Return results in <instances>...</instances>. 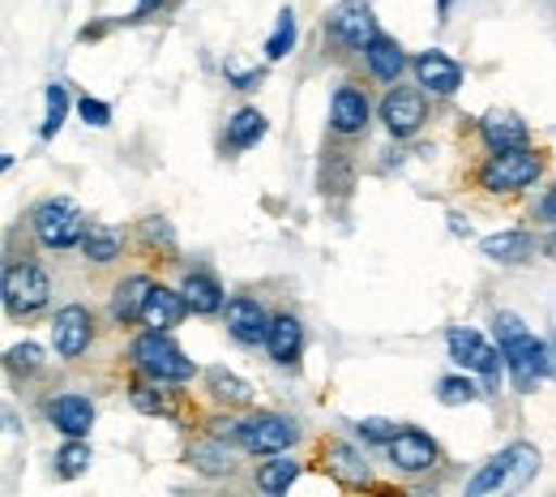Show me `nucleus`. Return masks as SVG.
<instances>
[{"instance_id":"1","label":"nucleus","mask_w":556,"mask_h":497,"mask_svg":"<svg viewBox=\"0 0 556 497\" xmlns=\"http://www.w3.org/2000/svg\"><path fill=\"white\" fill-rule=\"evenodd\" d=\"M492 335H496V344H501V356H505V373H509V382L527 395V390H535V382H544V377H553V364H548V339H540V335H531L527 326H522V318L518 313H496L492 318Z\"/></svg>"},{"instance_id":"2","label":"nucleus","mask_w":556,"mask_h":497,"mask_svg":"<svg viewBox=\"0 0 556 497\" xmlns=\"http://www.w3.org/2000/svg\"><path fill=\"white\" fill-rule=\"evenodd\" d=\"M129 364H134V373L167 382V386H185L198 377V364L172 339V331H150V326L129 344Z\"/></svg>"},{"instance_id":"3","label":"nucleus","mask_w":556,"mask_h":497,"mask_svg":"<svg viewBox=\"0 0 556 497\" xmlns=\"http://www.w3.org/2000/svg\"><path fill=\"white\" fill-rule=\"evenodd\" d=\"M535 472H540V450H535L531 442H509L501 455H492L484 468L467 481V497H488V494L522 489Z\"/></svg>"},{"instance_id":"4","label":"nucleus","mask_w":556,"mask_h":497,"mask_svg":"<svg viewBox=\"0 0 556 497\" xmlns=\"http://www.w3.org/2000/svg\"><path fill=\"white\" fill-rule=\"evenodd\" d=\"M26 227H30V236L39 240V249L70 253V249L81 245V236H86L90 219H86L81 207L70 202V198H43L35 211L26 214Z\"/></svg>"},{"instance_id":"5","label":"nucleus","mask_w":556,"mask_h":497,"mask_svg":"<svg viewBox=\"0 0 556 497\" xmlns=\"http://www.w3.org/2000/svg\"><path fill=\"white\" fill-rule=\"evenodd\" d=\"M540 176H544V154L531 150V146H514V150H492L488 154L480 172H476V185L484 194H522Z\"/></svg>"},{"instance_id":"6","label":"nucleus","mask_w":556,"mask_h":497,"mask_svg":"<svg viewBox=\"0 0 556 497\" xmlns=\"http://www.w3.org/2000/svg\"><path fill=\"white\" fill-rule=\"evenodd\" d=\"M0 300L9 318H35L52 300V279L39 262H9L0 279Z\"/></svg>"},{"instance_id":"7","label":"nucleus","mask_w":556,"mask_h":497,"mask_svg":"<svg viewBox=\"0 0 556 497\" xmlns=\"http://www.w3.org/2000/svg\"><path fill=\"white\" fill-rule=\"evenodd\" d=\"M381 35L377 13L368 0H339L326 9V39L343 52H364L372 39Z\"/></svg>"},{"instance_id":"8","label":"nucleus","mask_w":556,"mask_h":497,"mask_svg":"<svg viewBox=\"0 0 556 497\" xmlns=\"http://www.w3.org/2000/svg\"><path fill=\"white\" fill-rule=\"evenodd\" d=\"M295 437H300V425L291 417H282V412H253V417H244L236 425V446L244 455H262V459L282 455L287 446H295Z\"/></svg>"},{"instance_id":"9","label":"nucleus","mask_w":556,"mask_h":497,"mask_svg":"<svg viewBox=\"0 0 556 497\" xmlns=\"http://www.w3.org/2000/svg\"><path fill=\"white\" fill-rule=\"evenodd\" d=\"M445 348H450V360L476 377H484L488 386H496L501 369H505V356H501V344H488L480 331L471 326H450L445 331Z\"/></svg>"},{"instance_id":"10","label":"nucleus","mask_w":556,"mask_h":497,"mask_svg":"<svg viewBox=\"0 0 556 497\" xmlns=\"http://www.w3.org/2000/svg\"><path fill=\"white\" fill-rule=\"evenodd\" d=\"M377 121H381L386 134L399 138V142L416 138L419 129H424V121H428V99H424V90L390 86V90L381 95V103H377Z\"/></svg>"},{"instance_id":"11","label":"nucleus","mask_w":556,"mask_h":497,"mask_svg":"<svg viewBox=\"0 0 556 497\" xmlns=\"http://www.w3.org/2000/svg\"><path fill=\"white\" fill-rule=\"evenodd\" d=\"M386 455H390V468L399 476H424V472H432L441 463V446L424 428H412V425H403L394 433V442L386 446Z\"/></svg>"},{"instance_id":"12","label":"nucleus","mask_w":556,"mask_h":497,"mask_svg":"<svg viewBox=\"0 0 556 497\" xmlns=\"http://www.w3.org/2000/svg\"><path fill=\"white\" fill-rule=\"evenodd\" d=\"M94 344V313L86 305H65L56 309L52 318V348L61 360H77V356L90 352Z\"/></svg>"},{"instance_id":"13","label":"nucleus","mask_w":556,"mask_h":497,"mask_svg":"<svg viewBox=\"0 0 556 497\" xmlns=\"http://www.w3.org/2000/svg\"><path fill=\"white\" fill-rule=\"evenodd\" d=\"M270 318H275V313H266V305H262L257 296H231V300L223 305V326H227V335H231L236 344H244V348L266 344Z\"/></svg>"},{"instance_id":"14","label":"nucleus","mask_w":556,"mask_h":497,"mask_svg":"<svg viewBox=\"0 0 556 497\" xmlns=\"http://www.w3.org/2000/svg\"><path fill=\"white\" fill-rule=\"evenodd\" d=\"M368 121H372V99H368V90H359L355 82H343V86L334 90V99H330V129H334L339 138H359V134L368 129Z\"/></svg>"},{"instance_id":"15","label":"nucleus","mask_w":556,"mask_h":497,"mask_svg":"<svg viewBox=\"0 0 556 497\" xmlns=\"http://www.w3.org/2000/svg\"><path fill=\"white\" fill-rule=\"evenodd\" d=\"M412 70H416V86L424 95H432V99H450L463 86V65L454 57L437 52V48L432 52H419L416 61H412Z\"/></svg>"},{"instance_id":"16","label":"nucleus","mask_w":556,"mask_h":497,"mask_svg":"<svg viewBox=\"0 0 556 497\" xmlns=\"http://www.w3.org/2000/svg\"><path fill=\"white\" fill-rule=\"evenodd\" d=\"M150 291H154V279H150V275H125L121 284L112 287V300H108V318H112L116 326H134V322H141Z\"/></svg>"},{"instance_id":"17","label":"nucleus","mask_w":556,"mask_h":497,"mask_svg":"<svg viewBox=\"0 0 556 497\" xmlns=\"http://www.w3.org/2000/svg\"><path fill=\"white\" fill-rule=\"evenodd\" d=\"M180 291H185V300H189V309H193L198 318L223 313V305H227V291L218 284V275L206 271V266H189V271L180 275Z\"/></svg>"},{"instance_id":"18","label":"nucleus","mask_w":556,"mask_h":497,"mask_svg":"<svg viewBox=\"0 0 556 497\" xmlns=\"http://www.w3.org/2000/svg\"><path fill=\"white\" fill-rule=\"evenodd\" d=\"M48 421L65 437H86L94 428V403L86 395H77V390H65V395L48 399Z\"/></svg>"},{"instance_id":"19","label":"nucleus","mask_w":556,"mask_h":497,"mask_svg":"<svg viewBox=\"0 0 556 497\" xmlns=\"http://www.w3.org/2000/svg\"><path fill=\"white\" fill-rule=\"evenodd\" d=\"M480 138H484L488 150H514V146H527L531 142V129L518 112L509 108H492L480 116Z\"/></svg>"},{"instance_id":"20","label":"nucleus","mask_w":556,"mask_h":497,"mask_svg":"<svg viewBox=\"0 0 556 497\" xmlns=\"http://www.w3.org/2000/svg\"><path fill=\"white\" fill-rule=\"evenodd\" d=\"M185 313H193V309H189V300H185L180 287L154 284L150 300H146V313H141V326H150V331H172V326L185 322Z\"/></svg>"},{"instance_id":"21","label":"nucleus","mask_w":556,"mask_h":497,"mask_svg":"<svg viewBox=\"0 0 556 497\" xmlns=\"http://www.w3.org/2000/svg\"><path fill=\"white\" fill-rule=\"evenodd\" d=\"M300 348H304V326L295 313H275L270 318V331H266V356L275 360L278 369H291L300 360Z\"/></svg>"},{"instance_id":"22","label":"nucleus","mask_w":556,"mask_h":497,"mask_svg":"<svg viewBox=\"0 0 556 497\" xmlns=\"http://www.w3.org/2000/svg\"><path fill=\"white\" fill-rule=\"evenodd\" d=\"M484 258L492 262H501V266H522V262H531L535 258V249H540V240L527 232V227H509V232H496V236H484Z\"/></svg>"},{"instance_id":"23","label":"nucleus","mask_w":556,"mask_h":497,"mask_svg":"<svg viewBox=\"0 0 556 497\" xmlns=\"http://www.w3.org/2000/svg\"><path fill=\"white\" fill-rule=\"evenodd\" d=\"M266 134H270V121H266V112H262V108H249V103H244V108H236V112L227 116V129H223V146L240 154V150H253V146L262 142Z\"/></svg>"},{"instance_id":"24","label":"nucleus","mask_w":556,"mask_h":497,"mask_svg":"<svg viewBox=\"0 0 556 497\" xmlns=\"http://www.w3.org/2000/svg\"><path fill=\"white\" fill-rule=\"evenodd\" d=\"M364 65H368V73H372L377 82L394 86V82L407 73V52H403V44H399V39L377 35V39L364 48Z\"/></svg>"},{"instance_id":"25","label":"nucleus","mask_w":556,"mask_h":497,"mask_svg":"<svg viewBox=\"0 0 556 497\" xmlns=\"http://www.w3.org/2000/svg\"><path fill=\"white\" fill-rule=\"evenodd\" d=\"M326 472H330L334 481L351 485V489H359V485H372L368 459H364V450H355L351 442H330V446H326Z\"/></svg>"},{"instance_id":"26","label":"nucleus","mask_w":556,"mask_h":497,"mask_svg":"<svg viewBox=\"0 0 556 497\" xmlns=\"http://www.w3.org/2000/svg\"><path fill=\"white\" fill-rule=\"evenodd\" d=\"M206 395L218 408H227V412H240V408L253 403V386L244 377H236L231 369H223V364L206 369Z\"/></svg>"},{"instance_id":"27","label":"nucleus","mask_w":556,"mask_h":497,"mask_svg":"<svg viewBox=\"0 0 556 497\" xmlns=\"http://www.w3.org/2000/svg\"><path fill=\"white\" fill-rule=\"evenodd\" d=\"M125 253V232L112 227V223H90L86 236H81V258L90 266H112L116 258Z\"/></svg>"},{"instance_id":"28","label":"nucleus","mask_w":556,"mask_h":497,"mask_svg":"<svg viewBox=\"0 0 556 497\" xmlns=\"http://www.w3.org/2000/svg\"><path fill=\"white\" fill-rule=\"evenodd\" d=\"M295 476H300V463H295L291 455H266V463L257 468V476H253V481H257V489H262V494L278 497L295 485Z\"/></svg>"},{"instance_id":"29","label":"nucleus","mask_w":556,"mask_h":497,"mask_svg":"<svg viewBox=\"0 0 556 497\" xmlns=\"http://www.w3.org/2000/svg\"><path fill=\"white\" fill-rule=\"evenodd\" d=\"M129 403L141 417H167L172 412V390H167V382H154V377L138 373V382L129 386Z\"/></svg>"},{"instance_id":"30","label":"nucleus","mask_w":556,"mask_h":497,"mask_svg":"<svg viewBox=\"0 0 556 497\" xmlns=\"http://www.w3.org/2000/svg\"><path fill=\"white\" fill-rule=\"evenodd\" d=\"M189 463L198 468V472H206V476H227L236 463H231V450H227V442L223 437H214V433H206L193 450H189Z\"/></svg>"},{"instance_id":"31","label":"nucleus","mask_w":556,"mask_h":497,"mask_svg":"<svg viewBox=\"0 0 556 497\" xmlns=\"http://www.w3.org/2000/svg\"><path fill=\"white\" fill-rule=\"evenodd\" d=\"M48 369V360H43V348L39 344H13L9 352H4V373L13 377V382H30V377H39Z\"/></svg>"},{"instance_id":"32","label":"nucleus","mask_w":556,"mask_h":497,"mask_svg":"<svg viewBox=\"0 0 556 497\" xmlns=\"http://www.w3.org/2000/svg\"><path fill=\"white\" fill-rule=\"evenodd\" d=\"M295 39H300L295 9H291V4H282V9H278L275 30H270V39H266V61H282L287 52H295Z\"/></svg>"},{"instance_id":"33","label":"nucleus","mask_w":556,"mask_h":497,"mask_svg":"<svg viewBox=\"0 0 556 497\" xmlns=\"http://www.w3.org/2000/svg\"><path fill=\"white\" fill-rule=\"evenodd\" d=\"M43 103H48V112H43V129H39V138L48 142V138L61 134V125H65V116H70V86H65V82H52L48 95H43Z\"/></svg>"},{"instance_id":"34","label":"nucleus","mask_w":556,"mask_h":497,"mask_svg":"<svg viewBox=\"0 0 556 497\" xmlns=\"http://www.w3.org/2000/svg\"><path fill=\"white\" fill-rule=\"evenodd\" d=\"M437 399H441L445 408H463V403H476V399H480V386H476L471 373L463 369V373H450V377L437 382Z\"/></svg>"},{"instance_id":"35","label":"nucleus","mask_w":556,"mask_h":497,"mask_svg":"<svg viewBox=\"0 0 556 497\" xmlns=\"http://www.w3.org/2000/svg\"><path fill=\"white\" fill-rule=\"evenodd\" d=\"M90 468V446L86 437H65V446L56 450V476L61 481H77Z\"/></svg>"},{"instance_id":"36","label":"nucleus","mask_w":556,"mask_h":497,"mask_svg":"<svg viewBox=\"0 0 556 497\" xmlns=\"http://www.w3.org/2000/svg\"><path fill=\"white\" fill-rule=\"evenodd\" d=\"M399 428L403 425H394V421H386V417H364V421H355V437H359L364 446H390Z\"/></svg>"},{"instance_id":"37","label":"nucleus","mask_w":556,"mask_h":497,"mask_svg":"<svg viewBox=\"0 0 556 497\" xmlns=\"http://www.w3.org/2000/svg\"><path fill=\"white\" fill-rule=\"evenodd\" d=\"M77 116H81L90 129H108V125H112V103H103V99H94V95H81V99H77Z\"/></svg>"},{"instance_id":"38","label":"nucleus","mask_w":556,"mask_h":497,"mask_svg":"<svg viewBox=\"0 0 556 497\" xmlns=\"http://www.w3.org/2000/svg\"><path fill=\"white\" fill-rule=\"evenodd\" d=\"M223 73H227V86H231V90H244V95L257 90V86L266 82V70H262V65H257V70H244L240 61H227Z\"/></svg>"},{"instance_id":"39","label":"nucleus","mask_w":556,"mask_h":497,"mask_svg":"<svg viewBox=\"0 0 556 497\" xmlns=\"http://www.w3.org/2000/svg\"><path fill=\"white\" fill-rule=\"evenodd\" d=\"M535 219H540V227L548 232V249L556 253V181L544 189V198H540V207H535Z\"/></svg>"},{"instance_id":"40","label":"nucleus","mask_w":556,"mask_h":497,"mask_svg":"<svg viewBox=\"0 0 556 497\" xmlns=\"http://www.w3.org/2000/svg\"><path fill=\"white\" fill-rule=\"evenodd\" d=\"M163 4H167V0H138V9H134V17H129V22H146V17H150V13H159Z\"/></svg>"},{"instance_id":"41","label":"nucleus","mask_w":556,"mask_h":497,"mask_svg":"<svg viewBox=\"0 0 556 497\" xmlns=\"http://www.w3.org/2000/svg\"><path fill=\"white\" fill-rule=\"evenodd\" d=\"M450 9H454V0H437V17H441V22L450 17Z\"/></svg>"},{"instance_id":"42","label":"nucleus","mask_w":556,"mask_h":497,"mask_svg":"<svg viewBox=\"0 0 556 497\" xmlns=\"http://www.w3.org/2000/svg\"><path fill=\"white\" fill-rule=\"evenodd\" d=\"M548 364H553V377H556V335H548Z\"/></svg>"}]
</instances>
